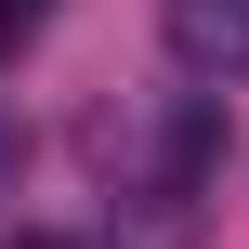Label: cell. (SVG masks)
Instances as JSON below:
<instances>
[{
    "instance_id": "6da1fadb",
    "label": "cell",
    "mask_w": 249,
    "mask_h": 249,
    "mask_svg": "<svg viewBox=\"0 0 249 249\" xmlns=\"http://www.w3.org/2000/svg\"><path fill=\"white\" fill-rule=\"evenodd\" d=\"M92 158H105V223H118V249H197V197L223 171V105L210 92L118 105V118H92Z\"/></svg>"
},
{
    "instance_id": "7a4b0ae2",
    "label": "cell",
    "mask_w": 249,
    "mask_h": 249,
    "mask_svg": "<svg viewBox=\"0 0 249 249\" xmlns=\"http://www.w3.org/2000/svg\"><path fill=\"white\" fill-rule=\"evenodd\" d=\"M158 39L197 79H249V0H158Z\"/></svg>"
},
{
    "instance_id": "3957f363",
    "label": "cell",
    "mask_w": 249,
    "mask_h": 249,
    "mask_svg": "<svg viewBox=\"0 0 249 249\" xmlns=\"http://www.w3.org/2000/svg\"><path fill=\"white\" fill-rule=\"evenodd\" d=\"M39 26H53V0H0V66H13V53H26Z\"/></svg>"
},
{
    "instance_id": "277c9868",
    "label": "cell",
    "mask_w": 249,
    "mask_h": 249,
    "mask_svg": "<svg viewBox=\"0 0 249 249\" xmlns=\"http://www.w3.org/2000/svg\"><path fill=\"white\" fill-rule=\"evenodd\" d=\"M0 249H79V236H0Z\"/></svg>"
}]
</instances>
